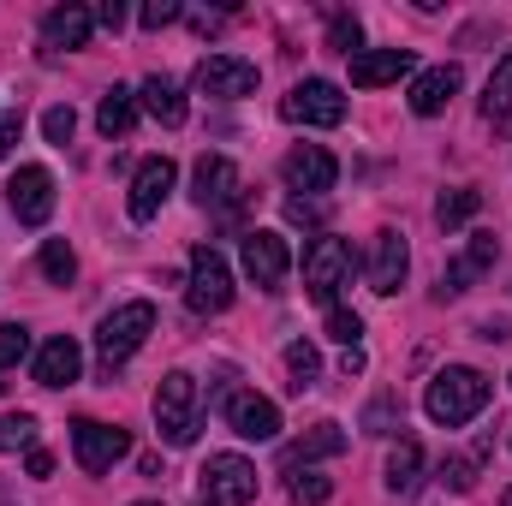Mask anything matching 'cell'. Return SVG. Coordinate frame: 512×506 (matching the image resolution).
<instances>
[{
  "instance_id": "8",
  "label": "cell",
  "mask_w": 512,
  "mask_h": 506,
  "mask_svg": "<svg viewBox=\"0 0 512 506\" xmlns=\"http://www.w3.org/2000/svg\"><path fill=\"white\" fill-rule=\"evenodd\" d=\"M280 114L292 126H340L346 120V96L328 78H304V84H292V96L280 102Z\"/></svg>"
},
{
  "instance_id": "17",
  "label": "cell",
  "mask_w": 512,
  "mask_h": 506,
  "mask_svg": "<svg viewBox=\"0 0 512 506\" xmlns=\"http://www.w3.org/2000/svg\"><path fill=\"white\" fill-rule=\"evenodd\" d=\"M411 48H358L352 54V84L358 90H382V84H399L411 72Z\"/></svg>"
},
{
  "instance_id": "30",
  "label": "cell",
  "mask_w": 512,
  "mask_h": 506,
  "mask_svg": "<svg viewBox=\"0 0 512 506\" xmlns=\"http://www.w3.org/2000/svg\"><path fill=\"white\" fill-rule=\"evenodd\" d=\"M42 274H48L54 286H72L78 256H72V245H66V239H48V245H42Z\"/></svg>"
},
{
  "instance_id": "33",
  "label": "cell",
  "mask_w": 512,
  "mask_h": 506,
  "mask_svg": "<svg viewBox=\"0 0 512 506\" xmlns=\"http://www.w3.org/2000/svg\"><path fill=\"white\" fill-rule=\"evenodd\" d=\"M358 42H364L358 18H352V12H328V48H340V54L352 60V54H358Z\"/></svg>"
},
{
  "instance_id": "28",
  "label": "cell",
  "mask_w": 512,
  "mask_h": 506,
  "mask_svg": "<svg viewBox=\"0 0 512 506\" xmlns=\"http://www.w3.org/2000/svg\"><path fill=\"white\" fill-rule=\"evenodd\" d=\"M286 376H292V393L316 387V376H322V358H316V346H310V340H292V346H286Z\"/></svg>"
},
{
  "instance_id": "9",
  "label": "cell",
  "mask_w": 512,
  "mask_h": 506,
  "mask_svg": "<svg viewBox=\"0 0 512 506\" xmlns=\"http://www.w3.org/2000/svg\"><path fill=\"white\" fill-rule=\"evenodd\" d=\"M256 60L245 54H209V60H197V90L203 96H215V102H245L256 90Z\"/></svg>"
},
{
  "instance_id": "18",
  "label": "cell",
  "mask_w": 512,
  "mask_h": 506,
  "mask_svg": "<svg viewBox=\"0 0 512 506\" xmlns=\"http://www.w3.org/2000/svg\"><path fill=\"white\" fill-rule=\"evenodd\" d=\"M495 256H501V245H495V233H471V245L453 256V268L441 274V298H459L471 280H483L489 268H495Z\"/></svg>"
},
{
  "instance_id": "46",
  "label": "cell",
  "mask_w": 512,
  "mask_h": 506,
  "mask_svg": "<svg viewBox=\"0 0 512 506\" xmlns=\"http://www.w3.org/2000/svg\"><path fill=\"white\" fill-rule=\"evenodd\" d=\"M501 506H512V489H507V501H501Z\"/></svg>"
},
{
  "instance_id": "4",
  "label": "cell",
  "mask_w": 512,
  "mask_h": 506,
  "mask_svg": "<svg viewBox=\"0 0 512 506\" xmlns=\"http://www.w3.org/2000/svg\"><path fill=\"white\" fill-rule=\"evenodd\" d=\"M185 304L197 316H221L233 304V268L215 245H197L191 251V274H185Z\"/></svg>"
},
{
  "instance_id": "6",
  "label": "cell",
  "mask_w": 512,
  "mask_h": 506,
  "mask_svg": "<svg viewBox=\"0 0 512 506\" xmlns=\"http://www.w3.org/2000/svg\"><path fill=\"white\" fill-rule=\"evenodd\" d=\"M72 453H78V465H84L90 477H102V471H114V465L131 453V441H126V429H120V423L78 417V423H72Z\"/></svg>"
},
{
  "instance_id": "43",
  "label": "cell",
  "mask_w": 512,
  "mask_h": 506,
  "mask_svg": "<svg viewBox=\"0 0 512 506\" xmlns=\"http://www.w3.org/2000/svg\"><path fill=\"white\" fill-rule=\"evenodd\" d=\"M24 471H30V477H54V459H48V453H30V465H24Z\"/></svg>"
},
{
  "instance_id": "38",
  "label": "cell",
  "mask_w": 512,
  "mask_h": 506,
  "mask_svg": "<svg viewBox=\"0 0 512 506\" xmlns=\"http://www.w3.org/2000/svg\"><path fill=\"white\" fill-rule=\"evenodd\" d=\"M179 18V0H149L143 6V30H161V24H173Z\"/></svg>"
},
{
  "instance_id": "23",
  "label": "cell",
  "mask_w": 512,
  "mask_h": 506,
  "mask_svg": "<svg viewBox=\"0 0 512 506\" xmlns=\"http://www.w3.org/2000/svg\"><path fill=\"white\" fill-rule=\"evenodd\" d=\"M137 96H143V108H149L161 126H185V96H179V84H173V78H161V72H155V78H143V90H137Z\"/></svg>"
},
{
  "instance_id": "39",
  "label": "cell",
  "mask_w": 512,
  "mask_h": 506,
  "mask_svg": "<svg viewBox=\"0 0 512 506\" xmlns=\"http://www.w3.org/2000/svg\"><path fill=\"white\" fill-rule=\"evenodd\" d=\"M286 221H292V227H316V221H322L316 197H292V203H286Z\"/></svg>"
},
{
  "instance_id": "22",
  "label": "cell",
  "mask_w": 512,
  "mask_h": 506,
  "mask_svg": "<svg viewBox=\"0 0 512 506\" xmlns=\"http://www.w3.org/2000/svg\"><path fill=\"white\" fill-rule=\"evenodd\" d=\"M334 453H346V429L340 423H310L292 447H280V465L292 471V465H310V459H334Z\"/></svg>"
},
{
  "instance_id": "20",
  "label": "cell",
  "mask_w": 512,
  "mask_h": 506,
  "mask_svg": "<svg viewBox=\"0 0 512 506\" xmlns=\"http://www.w3.org/2000/svg\"><path fill=\"white\" fill-rule=\"evenodd\" d=\"M78 376H84V352H78V340H72V334H54V340L36 352V381H42V387H72Z\"/></svg>"
},
{
  "instance_id": "10",
  "label": "cell",
  "mask_w": 512,
  "mask_h": 506,
  "mask_svg": "<svg viewBox=\"0 0 512 506\" xmlns=\"http://www.w3.org/2000/svg\"><path fill=\"white\" fill-rule=\"evenodd\" d=\"M6 203H12L18 227H42L54 215V173L48 167H18L6 179Z\"/></svg>"
},
{
  "instance_id": "29",
  "label": "cell",
  "mask_w": 512,
  "mask_h": 506,
  "mask_svg": "<svg viewBox=\"0 0 512 506\" xmlns=\"http://www.w3.org/2000/svg\"><path fill=\"white\" fill-rule=\"evenodd\" d=\"M36 447V417L30 411H6L0 417V453H24Z\"/></svg>"
},
{
  "instance_id": "13",
  "label": "cell",
  "mask_w": 512,
  "mask_h": 506,
  "mask_svg": "<svg viewBox=\"0 0 512 506\" xmlns=\"http://www.w3.org/2000/svg\"><path fill=\"white\" fill-rule=\"evenodd\" d=\"M173 179H179V167H173L167 155H149V161L131 173V197H126L131 221H155V215H161V203L173 197Z\"/></svg>"
},
{
  "instance_id": "15",
  "label": "cell",
  "mask_w": 512,
  "mask_h": 506,
  "mask_svg": "<svg viewBox=\"0 0 512 506\" xmlns=\"http://www.w3.org/2000/svg\"><path fill=\"white\" fill-rule=\"evenodd\" d=\"M364 274H370V292L393 298V292L405 286V274H411V251H405V233L382 227V233L370 239V262H364Z\"/></svg>"
},
{
  "instance_id": "40",
  "label": "cell",
  "mask_w": 512,
  "mask_h": 506,
  "mask_svg": "<svg viewBox=\"0 0 512 506\" xmlns=\"http://www.w3.org/2000/svg\"><path fill=\"white\" fill-rule=\"evenodd\" d=\"M18 131H24V114L12 108V114H0V161L12 155V143H18Z\"/></svg>"
},
{
  "instance_id": "21",
  "label": "cell",
  "mask_w": 512,
  "mask_h": 506,
  "mask_svg": "<svg viewBox=\"0 0 512 506\" xmlns=\"http://www.w3.org/2000/svg\"><path fill=\"white\" fill-rule=\"evenodd\" d=\"M90 30H96V12H84V6H54V12L42 18V48H48V54H60V48H84Z\"/></svg>"
},
{
  "instance_id": "26",
  "label": "cell",
  "mask_w": 512,
  "mask_h": 506,
  "mask_svg": "<svg viewBox=\"0 0 512 506\" xmlns=\"http://www.w3.org/2000/svg\"><path fill=\"white\" fill-rule=\"evenodd\" d=\"M483 209V191H471V185H459V191H447L441 203H435V221H441V233H459L471 215Z\"/></svg>"
},
{
  "instance_id": "32",
  "label": "cell",
  "mask_w": 512,
  "mask_h": 506,
  "mask_svg": "<svg viewBox=\"0 0 512 506\" xmlns=\"http://www.w3.org/2000/svg\"><path fill=\"white\" fill-rule=\"evenodd\" d=\"M483 453H489V441H477L471 453H459V459H447V465H441V477H447V483H453V489L465 495V489L477 483V465H483Z\"/></svg>"
},
{
  "instance_id": "24",
  "label": "cell",
  "mask_w": 512,
  "mask_h": 506,
  "mask_svg": "<svg viewBox=\"0 0 512 506\" xmlns=\"http://www.w3.org/2000/svg\"><path fill=\"white\" fill-rule=\"evenodd\" d=\"M417 477H423V447H417L411 435H399L393 453H387V489H393V495H411Z\"/></svg>"
},
{
  "instance_id": "27",
  "label": "cell",
  "mask_w": 512,
  "mask_h": 506,
  "mask_svg": "<svg viewBox=\"0 0 512 506\" xmlns=\"http://www.w3.org/2000/svg\"><path fill=\"white\" fill-rule=\"evenodd\" d=\"M512 114V48L501 54V66L489 72V90H483V120H507Z\"/></svg>"
},
{
  "instance_id": "2",
  "label": "cell",
  "mask_w": 512,
  "mask_h": 506,
  "mask_svg": "<svg viewBox=\"0 0 512 506\" xmlns=\"http://www.w3.org/2000/svg\"><path fill=\"white\" fill-rule=\"evenodd\" d=\"M155 429L167 447H191L197 429H203V411H197V381L185 370H167L155 387Z\"/></svg>"
},
{
  "instance_id": "31",
  "label": "cell",
  "mask_w": 512,
  "mask_h": 506,
  "mask_svg": "<svg viewBox=\"0 0 512 506\" xmlns=\"http://www.w3.org/2000/svg\"><path fill=\"white\" fill-rule=\"evenodd\" d=\"M328 340H340L346 352H358V340H364V316L346 310V304H334V310H328Z\"/></svg>"
},
{
  "instance_id": "47",
  "label": "cell",
  "mask_w": 512,
  "mask_h": 506,
  "mask_svg": "<svg viewBox=\"0 0 512 506\" xmlns=\"http://www.w3.org/2000/svg\"><path fill=\"white\" fill-rule=\"evenodd\" d=\"M0 393H6V381H0Z\"/></svg>"
},
{
  "instance_id": "25",
  "label": "cell",
  "mask_w": 512,
  "mask_h": 506,
  "mask_svg": "<svg viewBox=\"0 0 512 506\" xmlns=\"http://www.w3.org/2000/svg\"><path fill=\"white\" fill-rule=\"evenodd\" d=\"M96 126H102V137H126V131L137 126V90L114 84V90L102 96V108H96Z\"/></svg>"
},
{
  "instance_id": "19",
  "label": "cell",
  "mask_w": 512,
  "mask_h": 506,
  "mask_svg": "<svg viewBox=\"0 0 512 506\" xmlns=\"http://www.w3.org/2000/svg\"><path fill=\"white\" fill-rule=\"evenodd\" d=\"M459 84H465L459 66H429V72H417V84H411V114H417V120L447 114V102L459 96Z\"/></svg>"
},
{
  "instance_id": "41",
  "label": "cell",
  "mask_w": 512,
  "mask_h": 506,
  "mask_svg": "<svg viewBox=\"0 0 512 506\" xmlns=\"http://www.w3.org/2000/svg\"><path fill=\"white\" fill-rule=\"evenodd\" d=\"M477 340H489V346H507L512 328H507V322H477Z\"/></svg>"
},
{
  "instance_id": "3",
  "label": "cell",
  "mask_w": 512,
  "mask_h": 506,
  "mask_svg": "<svg viewBox=\"0 0 512 506\" xmlns=\"http://www.w3.org/2000/svg\"><path fill=\"white\" fill-rule=\"evenodd\" d=\"M149 334H155V304H149V298H131V304H120V310H114V316L96 328V352H102V370L114 376V370L126 364L131 352L149 340Z\"/></svg>"
},
{
  "instance_id": "45",
  "label": "cell",
  "mask_w": 512,
  "mask_h": 506,
  "mask_svg": "<svg viewBox=\"0 0 512 506\" xmlns=\"http://www.w3.org/2000/svg\"><path fill=\"white\" fill-rule=\"evenodd\" d=\"M137 506H161V501H137Z\"/></svg>"
},
{
  "instance_id": "5",
  "label": "cell",
  "mask_w": 512,
  "mask_h": 506,
  "mask_svg": "<svg viewBox=\"0 0 512 506\" xmlns=\"http://www.w3.org/2000/svg\"><path fill=\"white\" fill-rule=\"evenodd\" d=\"M197 495H203V506H251L256 501V465L245 453H215L197 471Z\"/></svg>"
},
{
  "instance_id": "7",
  "label": "cell",
  "mask_w": 512,
  "mask_h": 506,
  "mask_svg": "<svg viewBox=\"0 0 512 506\" xmlns=\"http://www.w3.org/2000/svg\"><path fill=\"white\" fill-rule=\"evenodd\" d=\"M346 274H352V245H346V239H316V245L304 251V292H310L316 304L334 310V292L346 286Z\"/></svg>"
},
{
  "instance_id": "12",
  "label": "cell",
  "mask_w": 512,
  "mask_h": 506,
  "mask_svg": "<svg viewBox=\"0 0 512 506\" xmlns=\"http://www.w3.org/2000/svg\"><path fill=\"white\" fill-rule=\"evenodd\" d=\"M239 191H245V179H239V167H233L227 155H203V161H197V173H191V197H197V209L227 215V209L239 203Z\"/></svg>"
},
{
  "instance_id": "11",
  "label": "cell",
  "mask_w": 512,
  "mask_h": 506,
  "mask_svg": "<svg viewBox=\"0 0 512 506\" xmlns=\"http://www.w3.org/2000/svg\"><path fill=\"white\" fill-rule=\"evenodd\" d=\"M280 173H286V185H292V191H304V197H322V191H334V179H340V161H334L322 143H298V149H286Z\"/></svg>"
},
{
  "instance_id": "44",
  "label": "cell",
  "mask_w": 512,
  "mask_h": 506,
  "mask_svg": "<svg viewBox=\"0 0 512 506\" xmlns=\"http://www.w3.org/2000/svg\"><path fill=\"white\" fill-rule=\"evenodd\" d=\"M340 376H346V381L364 376V352H346V358H340Z\"/></svg>"
},
{
  "instance_id": "42",
  "label": "cell",
  "mask_w": 512,
  "mask_h": 506,
  "mask_svg": "<svg viewBox=\"0 0 512 506\" xmlns=\"http://www.w3.org/2000/svg\"><path fill=\"white\" fill-rule=\"evenodd\" d=\"M96 18H102L108 30H120V24H126V6H120V0H102V6H96Z\"/></svg>"
},
{
  "instance_id": "37",
  "label": "cell",
  "mask_w": 512,
  "mask_h": 506,
  "mask_svg": "<svg viewBox=\"0 0 512 506\" xmlns=\"http://www.w3.org/2000/svg\"><path fill=\"white\" fill-rule=\"evenodd\" d=\"M24 352H30V334H24L18 322H0V370H6V364H18Z\"/></svg>"
},
{
  "instance_id": "36",
  "label": "cell",
  "mask_w": 512,
  "mask_h": 506,
  "mask_svg": "<svg viewBox=\"0 0 512 506\" xmlns=\"http://www.w3.org/2000/svg\"><path fill=\"white\" fill-rule=\"evenodd\" d=\"M328 495H334V483H328V477H316V471L292 477V501H298V506H322Z\"/></svg>"
},
{
  "instance_id": "34",
  "label": "cell",
  "mask_w": 512,
  "mask_h": 506,
  "mask_svg": "<svg viewBox=\"0 0 512 506\" xmlns=\"http://www.w3.org/2000/svg\"><path fill=\"white\" fill-rule=\"evenodd\" d=\"M72 131H78V114H72L66 102L42 114V137H48V143H60V149H66V143H72Z\"/></svg>"
},
{
  "instance_id": "16",
  "label": "cell",
  "mask_w": 512,
  "mask_h": 506,
  "mask_svg": "<svg viewBox=\"0 0 512 506\" xmlns=\"http://www.w3.org/2000/svg\"><path fill=\"white\" fill-rule=\"evenodd\" d=\"M227 423L245 441H274L280 435V405L262 393H227Z\"/></svg>"
},
{
  "instance_id": "35",
  "label": "cell",
  "mask_w": 512,
  "mask_h": 506,
  "mask_svg": "<svg viewBox=\"0 0 512 506\" xmlns=\"http://www.w3.org/2000/svg\"><path fill=\"white\" fill-rule=\"evenodd\" d=\"M364 429H370V435H393V429H399V399H393V393H382V399L364 411Z\"/></svg>"
},
{
  "instance_id": "1",
  "label": "cell",
  "mask_w": 512,
  "mask_h": 506,
  "mask_svg": "<svg viewBox=\"0 0 512 506\" xmlns=\"http://www.w3.org/2000/svg\"><path fill=\"white\" fill-rule=\"evenodd\" d=\"M489 376L483 370H471V364H447L441 376L429 381V393H423V411L441 423V429H459V423H471L483 405H489Z\"/></svg>"
},
{
  "instance_id": "14",
  "label": "cell",
  "mask_w": 512,
  "mask_h": 506,
  "mask_svg": "<svg viewBox=\"0 0 512 506\" xmlns=\"http://www.w3.org/2000/svg\"><path fill=\"white\" fill-rule=\"evenodd\" d=\"M239 256H245V274H251L262 292H274V286L286 280V268H292V251H286V239H280L274 227H251Z\"/></svg>"
}]
</instances>
